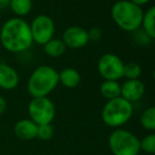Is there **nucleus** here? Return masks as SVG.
<instances>
[{"label":"nucleus","mask_w":155,"mask_h":155,"mask_svg":"<svg viewBox=\"0 0 155 155\" xmlns=\"http://www.w3.org/2000/svg\"><path fill=\"white\" fill-rule=\"evenodd\" d=\"M30 119L37 125L49 124L55 117V105L48 97L32 98L28 105Z\"/></svg>","instance_id":"6"},{"label":"nucleus","mask_w":155,"mask_h":155,"mask_svg":"<svg viewBox=\"0 0 155 155\" xmlns=\"http://www.w3.org/2000/svg\"><path fill=\"white\" fill-rule=\"evenodd\" d=\"M142 73V68L138 63L129 62L123 65V78L127 80H137Z\"/></svg>","instance_id":"19"},{"label":"nucleus","mask_w":155,"mask_h":155,"mask_svg":"<svg viewBox=\"0 0 155 155\" xmlns=\"http://www.w3.org/2000/svg\"><path fill=\"white\" fill-rule=\"evenodd\" d=\"M141 30L150 37L151 39H155V8L150 7L146 12H143L142 16Z\"/></svg>","instance_id":"14"},{"label":"nucleus","mask_w":155,"mask_h":155,"mask_svg":"<svg viewBox=\"0 0 155 155\" xmlns=\"http://www.w3.org/2000/svg\"><path fill=\"white\" fill-rule=\"evenodd\" d=\"M10 0H0V10H5L9 8Z\"/></svg>","instance_id":"26"},{"label":"nucleus","mask_w":155,"mask_h":155,"mask_svg":"<svg viewBox=\"0 0 155 155\" xmlns=\"http://www.w3.org/2000/svg\"><path fill=\"white\" fill-rule=\"evenodd\" d=\"M58 84V70L49 65H41L31 73L27 89L32 98L48 97Z\"/></svg>","instance_id":"2"},{"label":"nucleus","mask_w":155,"mask_h":155,"mask_svg":"<svg viewBox=\"0 0 155 155\" xmlns=\"http://www.w3.org/2000/svg\"><path fill=\"white\" fill-rule=\"evenodd\" d=\"M140 151H143L148 154L155 153V135L153 133L144 136L141 140H139Z\"/></svg>","instance_id":"20"},{"label":"nucleus","mask_w":155,"mask_h":155,"mask_svg":"<svg viewBox=\"0 0 155 155\" xmlns=\"http://www.w3.org/2000/svg\"><path fill=\"white\" fill-rule=\"evenodd\" d=\"M81 82V74L75 68L67 67L58 72V83L66 88H74Z\"/></svg>","instance_id":"13"},{"label":"nucleus","mask_w":155,"mask_h":155,"mask_svg":"<svg viewBox=\"0 0 155 155\" xmlns=\"http://www.w3.org/2000/svg\"><path fill=\"white\" fill-rule=\"evenodd\" d=\"M87 33H88V39L89 41H99L100 39L102 38V35H103V33H102V30L100 28H98V27H94V28H91V30L87 31Z\"/></svg>","instance_id":"23"},{"label":"nucleus","mask_w":155,"mask_h":155,"mask_svg":"<svg viewBox=\"0 0 155 155\" xmlns=\"http://www.w3.org/2000/svg\"><path fill=\"white\" fill-rule=\"evenodd\" d=\"M138 137L124 129H116L108 137V148L113 155H138L140 146Z\"/></svg>","instance_id":"5"},{"label":"nucleus","mask_w":155,"mask_h":155,"mask_svg":"<svg viewBox=\"0 0 155 155\" xmlns=\"http://www.w3.org/2000/svg\"><path fill=\"white\" fill-rule=\"evenodd\" d=\"M140 124L147 131H154L155 130V107L150 106L146 108L140 115Z\"/></svg>","instance_id":"18"},{"label":"nucleus","mask_w":155,"mask_h":155,"mask_svg":"<svg viewBox=\"0 0 155 155\" xmlns=\"http://www.w3.org/2000/svg\"><path fill=\"white\" fill-rule=\"evenodd\" d=\"M121 84L118 81L104 80L100 85V94L106 100H112L120 97Z\"/></svg>","instance_id":"15"},{"label":"nucleus","mask_w":155,"mask_h":155,"mask_svg":"<svg viewBox=\"0 0 155 155\" xmlns=\"http://www.w3.org/2000/svg\"><path fill=\"white\" fill-rule=\"evenodd\" d=\"M33 43L44 46L46 43L53 38L55 32V25L50 16L41 14L37 15L30 24Z\"/></svg>","instance_id":"7"},{"label":"nucleus","mask_w":155,"mask_h":155,"mask_svg":"<svg viewBox=\"0 0 155 155\" xmlns=\"http://www.w3.org/2000/svg\"><path fill=\"white\" fill-rule=\"evenodd\" d=\"M19 84L18 72L5 63H0V88L5 91H13Z\"/></svg>","instance_id":"11"},{"label":"nucleus","mask_w":155,"mask_h":155,"mask_svg":"<svg viewBox=\"0 0 155 155\" xmlns=\"http://www.w3.org/2000/svg\"><path fill=\"white\" fill-rule=\"evenodd\" d=\"M113 21L125 32H135L141 26L143 10L130 0H119L110 9Z\"/></svg>","instance_id":"3"},{"label":"nucleus","mask_w":155,"mask_h":155,"mask_svg":"<svg viewBox=\"0 0 155 155\" xmlns=\"http://www.w3.org/2000/svg\"><path fill=\"white\" fill-rule=\"evenodd\" d=\"M53 133L54 130L51 123H49V124H41L37 127L36 138L43 140V141H47V140L51 139L52 136H53Z\"/></svg>","instance_id":"21"},{"label":"nucleus","mask_w":155,"mask_h":155,"mask_svg":"<svg viewBox=\"0 0 155 155\" xmlns=\"http://www.w3.org/2000/svg\"><path fill=\"white\" fill-rule=\"evenodd\" d=\"M37 127L38 125L31 119H21L14 125V133L21 140H32L36 138Z\"/></svg>","instance_id":"12"},{"label":"nucleus","mask_w":155,"mask_h":155,"mask_svg":"<svg viewBox=\"0 0 155 155\" xmlns=\"http://www.w3.org/2000/svg\"><path fill=\"white\" fill-rule=\"evenodd\" d=\"M146 93V86L143 82L139 79L137 80H127L121 84L120 97L125 99L127 101L137 102L143 97Z\"/></svg>","instance_id":"10"},{"label":"nucleus","mask_w":155,"mask_h":155,"mask_svg":"<svg viewBox=\"0 0 155 155\" xmlns=\"http://www.w3.org/2000/svg\"><path fill=\"white\" fill-rule=\"evenodd\" d=\"M133 33H134V41H137L139 45H143V46L149 45V44H151V41H153V39H151L150 37H149L143 31L140 30V29L136 30L135 32H133Z\"/></svg>","instance_id":"22"},{"label":"nucleus","mask_w":155,"mask_h":155,"mask_svg":"<svg viewBox=\"0 0 155 155\" xmlns=\"http://www.w3.org/2000/svg\"><path fill=\"white\" fill-rule=\"evenodd\" d=\"M123 65L117 54L104 53L98 61V72L104 80L119 81L123 78Z\"/></svg>","instance_id":"8"},{"label":"nucleus","mask_w":155,"mask_h":155,"mask_svg":"<svg viewBox=\"0 0 155 155\" xmlns=\"http://www.w3.org/2000/svg\"><path fill=\"white\" fill-rule=\"evenodd\" d=\"M62 41L70 49H81L89 43L87 30L80 26H70L63 33Z\"/></svg>","instance_id":"9"},{"label":"nucleus","mask_w":155,"mask_h":155,"mask_svg":"<svg viewBox=\"0 0 155 155\" xmlns=\"http://www.w3.org/2000/svg\"><path fill=\"white\" fill-rule=\"evenodd\" d=\"M67 47L65 46L64 41L60 38H52L48 43L44 45V51L50 58H60L66 52Z\"/></svg>","instance_id":"16"},{"label":"nucleus","mask_w":155,"mask_h":155,"mask_svg":"<svg viewBox=\"0 0 155 155\" xmlns=\"http://www.w3.org/2000/svg\"><path fill=\"white\" fill-rule=\"evenodd\" d=\"M133 104L122 97L107 100L101 112L104 124L113 129H119L131 120L133 116Z\"/></svg>","instance_id":"4"},{"label":"nucleus","mask_w":155,"mask_h":155,"mask_svg":"<svg viewBox=\"0 0 155 155\" xmlns=\"http://www.w3.org/2000/svg\"><path fill=\"white\" fill-rule=\"evenodd\" d=\"M130 1L133 2V3H135V5H138V7H143V5H148L151 0H130Z\"/></svg>","instance_id":"25"},{"label":"nucleus","mask_w":155,"mask_h":155,"mask_svg":"<svg viewBox=\"0 0 155 155\" xmlns=\"http://www.w3.org/2000/svg\"><path fill=\"white\" fill-rule=\"evenodd\" d=\"M0 43L7 51L12 53L27 51L33 44L30 24L20 17L8 19L0 29Z\"/></svg>","instance_id":"1"},{"label":"nucleus","mask_w":155,"mask_h":155,"mask_svg":"<svg viewBox=\"0 0 155 155\" xmlns=\"http://www.w3.org/2000/svg\"><path fill=\"white\" fill-rule=\"evenodd\" d=\"M9 8L16 15V17H24L30 14L33 8L32 0H10Z\"/></svg>","instance_id":"17"},{"label":"nucleus","mask_w":155,"mask_h":155,"mask_svg":"<svg viewBox=\"0 0 155 155\" xmlns=\"http://www.w3.org/2000/svg\"><path fill=\"white\" fill-rule=\"evenodd\" d=\"M5 110H7V101L2 96H0V115L3 114Z\"/></svg>","instance_id":"24"}]
</instances>
